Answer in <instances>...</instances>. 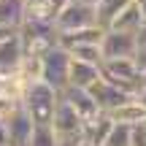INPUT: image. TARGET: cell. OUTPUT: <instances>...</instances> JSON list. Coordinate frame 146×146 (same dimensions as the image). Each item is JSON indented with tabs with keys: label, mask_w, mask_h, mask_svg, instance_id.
Listing matches in <instances>:
<instances>
[{
	"label": "cell",
	"mask_w": 146,
	"mask_h": 146,
	"mask_svg": "<svg viewBox=\"0 0 146 146\" xmlns=\"http://www.w3.org/2000/svg\"><path fill=\"white\" fill-rule=\"evenodd\" d=\"M57 106H60V92H54L49 84H43L41 78L27 84L25 98H22V108L33 119V125H52Z\"/></svg>",
	"instance_id": "cell-1"
},
{
	"label": "cell",
	"mask_w": 146,
	"mask_h": 146,
	"mask_svg": "<svg viewBox=\"0 0 146 146\" xmlns=\"http://www.w3.org/2000/svg\"><path fill=\"white\" fill-rule=\"evenodd\" d=\"M70 65H73L70 52H65L62 46H54L52 52L41 60V81L49 84L54 92L62 95L65 89L70 87Z\"/></svg>",
	"instance_id": "cell-2"
},
{
	"label": "cell",
	"mask_w": 146,
	"mask_h": 146,
	"mask_svg": "<svg viewBox=\"0 0 146 146\" xmlns=\"http://www.w3.org/2000/svg\"><path fill=\"white\" fill-rule=\"evenodd\" d=\"M100 70H103L106 81L116 84L119 89H125V92H130V95H138L141 87L146 84L135 60H106V62L100 65Z\"/></svg>",
	"instance_id": "cell-3"
},
{
	"label": "cell",
	"mask_w": 146,
	"mask_h": 146,
	"mask_svg": "<svg viewBox=\"0 0 146 146\" xmlns=\"http://www.w3.org/2000/svg\"><path fill=\"white\" fill-rule=\"evenodd\" d=\"M87 27H98L95 5H89V3H78V0H73L62 14L54 16V30H57V35L78 33V30H87Z\"/></svg>",
	"instance_id": "cell-4"
},
{
	"label": "cell",
	"mask_w": 146,
	"mask_h": 146,
	"mask_svg": "<svg viewBox=\"0 0 146 146\" xmlns=\"http://www.w3.org/2000/svg\"><path fill=\"white\" fill-rule=\"evenodd\" d=\"M103 49V62L106 60H135L141 52V41L133 33H116V30H106V38L100 43Z\"/></svg>",
	"instance_id": "cell-5"
},
{
	"label": "cell",
	"mask_w": 146,
	"mask_h": 146,
	"mask_svg": "<svg viewBox=\"0 0 146 146\" xmlns=\"http://www.w3.org/2000/svg\"><path fill=\"white\" fill-rule=\"evenodd\" d=\"M60 98L65 100V103L70 106L73 111H76L78 116H81V122H84V127L87 125H92V122H98L100 116H103V111H100V106L95 103V98H92V92H87V89H76V87H68Z\"/></svg>",
	"instance_id": "cell-6"
},
{
	"label": "cell",
	"mask_w": 146,
	"mask_h": 146,
	"mask_svg": "<svg viewBox=\"0 0 146 146\" xmlns=\"http://www.w3.org/2000/svg\"><path fill=\"white\" fill-rule=\"evenodd\" d=\"M89 92H92L95 103L100 106V111H103V114H111V111H116L119 106H125V103H130V100H135V95H130V92H125V89H119L116 84L106 81V78H100V81L95 84Z\"/></svg>",
	"instance_id": "cell-7"
},
{
	"label": "cell",
	"mask_w": 146,
	"mask_h": 146,
	"mask_svg": "<svg viewBox=\"0 0 146 146\" xmlns=\"http://www.w3.org/2000/svg\"><path fill=\"white\" fill-rule=\"evenodd\" d=\"M22 60H25V46H22L19 35L0 43V76H14L19 70Z\"/></svg>",
	"instance_id": "cell-8"
},
{
	"label": "cell",
	"mask_w": 146,
	"mask_h": 146,
	"mask_svg": "<svg viewBox=\"0 0 146 146\" xmlns=\"http://www.w3.org/2000/svg\"><path fill=\"white\" fill-rule=\"evenodd\" d=\"M33 119L25 114V108H19L8 119V146H27L33 135Z\"/></svg>",
	"instance_id": "cell-9"
},
{
	"label": "cell",
	"mask_w": 146,
	"mask_h": 146,
	"mask_svg": "<svg viewBox=\"0 0 146 146\" xmlns=\"http://www.w3.org/2000/svg\"><path fill=\"white\" fill-rule=\"evenodd\" d=\"M103 38H106V30H100V27H87V30H78V33L57 35V46H62L65 52H70V49H76V46H89V43L100 46Z\"/></svg>",
	"instance_id": "cell-10"
},
{
	"label": "cell",
	"mask_w": 146,
	"mask_h": 146,
	"mask_svg": "<svg viewBox=\"0 0 146 146\" xmlns=\"http://www.w3.org/2000/svg\"><path fill=\"white\" fill-rule=\"evenodd\" d=\"M114 125H122V127H138V125H143L146 122V108L141 103H138V98L135 100H130V103H125V106H119L116 111H111V114H106Z\"/></svg>",
	"instance_id": "cell-11"
},
{
	"label": "cell",
	"mask_w": 146,
	"mask_h": 146,
	"mask_svg": "<svg viewBox=\"0 0 146 146\" xmlns=\"http://www.w3.org/2000/svg\"><path fill=\"white\" fill-rule=\"evenodd\" d=\"M100 78H103V70H100L98 65H87V62L73 60V65H70V87L87 89V92H89Z\"/></svg>",
	"instance_id": "cell-12"
},
{
	"label": "cell",
	"mask_w": 146,
	"mask_h": 146,
	"mask_svg": "<svg viewBox=\"0 0 146 146\" xmlns=\"http://www.w3.org/2000/svg\"><path fill=\"white\" fill-rule=\"evenodd\" d=\"M133 0H98L95 3V19H98L100 30H111V25L116 22V16L130 5Z\"/></svg>",
	"instance_id": "cell-13"
},
{
	"label": "cell",
	"mask_w": 146,
	"mask_h": 146,
	"mask_svg": "<svg viewBox=\"0 0 146 146\" xmlns=\"http://www.w3.org/2000/svg\"><path fill=\"white\" fill-rule=\"evenodd\" d=\"M143 14H141V5L133 0L130 5H127L125 11H122L119 16H116V22L111 25V30H116V33H133V35H138L141 33V27H143Z\"/></svg>",
	"instance_id": "cell-14"
},
{
	"label": "cell",
	"mask_w": 146,
	"mask_h": 146,
	"mask_svg": "<svg viewBox=\"0 0 146 146\" xmlns=\"http://www.w3.org/2000/svg\"><path fill=\"white\" fill-rule=\"evenodd\" d=\"M25 25V0H0V27L22 30Z\"/></svg>",
	"instance_id": "cell-15"
},
{
	"label": "cell",
	"mask_w": 146,
	"mask_h": 146,
	"mask_svg": "<svg viewBox=\"0 0 146 146\" xmlns=\"http://www.w3.org/2000/svg\"><path fill=\"white\" fill-rule=\"evenodd\" d=\"M114 127H116V125H114V122H111L108 116L103 114L98 122H92V125H87V127H84V138H87L92 146H106L108 135L114 133Z\"/></svg>",
	"instance_id": "cell-16"
},
{
	"label": "cell",
	"mask_w": 146,
	"mask_h": 146,
	"mask_svg": "<svg viewBox=\"0 0 146 146\" xmlns=\"http://www.w3.org/2000/svg\"><path fill=\"white\" fill-rule=\"evenodd\" d=\"M25 22H54L49 0H25Z\"/></svg>",
	"instance_id": "cell-17"
},
{
	"label": "cell",
	"mask_w": 146,
	"mask_h": 146,
	"mask_svg": "<svg viewBox=\"0 0 146 146\" xmlns=\"http://www.w3.org/2000/svg\"><path fill=\"white\" fill-rule=\"evenodd\" d=\"M27 146H60V135L52 125H35Z\"/></svg>",
	"instance_id": "cell-18"
},
{
	"label": "cell",
	"mask_w": 146,
	"mask_h": 146,
	"mask_svg": "<svg viewBox=\"0 0 146 146\" xmlns=\"http://www.w3.org/2000/svg\"><path fill=\"white\" fill-rule=\"evenodd\" d=\"M70 57L78 60V62H87V65H103V49L95 46V43H89V46H76L70 49Z\"/></svg>",
	"instance_id": "cell-19"
},
{
	"label": "cell",
	"mask_w": 146,
	"mask_h": 146,
	"mask_svg": "<svg viewBox=\"0 0 146 146\" xmlns=\"http://www.w3.org/2000/svg\"><path fill=\"white\" fill-rule=\"evenodd\" d=\"M106 146H133V127L116 125L114 133L108 135V141H106Z\"/></svg>",
	"instance_id": "cell-20"
},
{
	"label": "cell",
	"mask_w": 146,
	"mask_h": 146,
	"mask_svg": "<svg viewBox=\"0 0 146 146\" xmlns=\"http://www.w3.org/2000/svg\"><path fill=\"white\" fill-rule=\"evenodd\" d=\"M73 3V0H49V5H52V14L57 16V14H62L65 8H68V5Z\"/></svg>",
	"instance_id": "cell-21"
},
{
	"label": "cell",
	"mask_w": 146,
	"mask_h": 146,
	"mask_svg": "<svg viewBox=\"0 0 146 146\" xmlns=\"http://www.w3.org/2000/svg\"><path fill=\"white\" fill-rule=\"evenodd\" d=\"M16 35H19V30H11V27H0V43L11 41V38H16Z\"/></svg>",
	"instance_id": "cell-22"
},
{
	"label": "cell",
	"mask_w": 146,
	"mask_h": 146,
	"mask_svg": "<svg viewBox=\"0 0 146 146\" xmlns=\"http://www.w3.org/2000/svg\"><path fill=\"white\" fill-rule=\"evenodd\" d=\"M0 146H8V122L0 119Z\"/></svg>",
	"instance_id": "cell-23"
},
{
	"label": "cell",
	"mask_w": 146,
	"mask_h": 146,
	"mask_svg": "<svg viewBox=\"0 0 146 146\" xmlns=\"http://www.w3.org/2000/svg\"><path fill=\"white\" fill-rule=\"evenodd\" d=\"M135 98H138V103H141V106H143V108H146V84H143V87H141V92H138V95H135Z\"/></svg>",
	"instance_id": "cell-24"
},
{
	"label": "cell",
	"mask_w": 146,
	"mask_h": 146,
	"mask_svg": "<svg viewBox=\"0 0 146 146\" xmlns=\"http://www.w3.org/2000/svg\"><path fill=\"white\" fill-rule=\"evenodd\" d=\"M138 5H141V14H143V19H146V0H135Z\"/></svg>",
	"instance_id": "cell-25"
},
{
	"label": "cell",
	"mask_w": 146,
	"mask_h": 146,
	"mask_svg": "<svg viewBox=\"0 0 146 146\" xmlns=\"http://www.w3.org/2000/svg\"><path fill=\"white\" fill-rule=\"evenodd\" d=\"M76 146H92V143H89V141H87V138H84V141H78Z\"/></svg>",
	"instance_id": "cell-26"
},
{
	"label": "cell",
	"mask_w": 146,
	"mask_h": 146,
	"mask_svg": "<svg viewBox=\"0 0 146 146\" xmlns=\"http://www.w3.org/2000/svg\"><path fill=\"white\" fill-rule=\"evenodd\" d=\"M78 3H89V5H95V3H98V0H78Z\"/></svg>",
	"instance_id": "cell-27"
}]
</instances>
